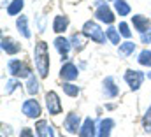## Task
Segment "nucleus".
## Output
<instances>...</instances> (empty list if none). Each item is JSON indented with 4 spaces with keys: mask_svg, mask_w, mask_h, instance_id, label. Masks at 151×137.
Wrapping results in <instances>:
<instances>
[{
    "mask_svg": "<svg viewBox=\"0 0 151 137\" xmlns=\"http://www.w3.org/2000/svg\"><path fill=\"white\" fill-rule=\"evenodd\" d=\"M83 34L86 35L88 39L99 42V44H104V42H106V37H107V34H104V30H102L95 21H86V23L83 25Z\"/></svg>",
    "mask_w": 151,
    "mask_h": 137,
    "instance_id": "obj_2",
    "label": "nucleus"
},
{
    "mask_svg": "<svg viewBox=\"0 0 151 137\" xmlns=\"http://www.w3.org/2000/svg\"><path fill=\"white\" fill-rule=\"evenodd\" d=\"M63 127H65V130H67L69 134H79V128H81V116H79L77 112L67 114Z\"/></svg>",
    "mask_w": 151,
    "mask_h": 137,
    "instance_id": "obj_7",
    "label": "nucleus"
},
{
    "mask_svg": "<svg viewBox=\"0 0 151 137\" xmlns=\"http://www.w3.org/2000/svg\"><path fill=\"white\" fill-rule=\"evenodd\" d=\"M125 81L128 83L130 90L137 92V90L141 88L142 81H144V74H142L141 70H132V68H128V70L125 72Z\"/></svg>",
    "mask_w": 151,
    "mask_h": 137,
    "instance_id": "obj_5",
    "label": "nucleus"
},
{
    "mask_svg": "<svg viewBox=\"0 0 151 137\" xmlns=\"http://www.w3.org/2000/svg\"><path fill=\"white\" fill-rule=\"evenodd\" d=\"M60 76H62L63 81H69V83H70V81L77 79L79 70H77V67H76L72 62H67V63H63L62 68H60Z\"/></svg>",
    "mask_w": 151,
    "mask_h": 137,
    "instance_id": "obj_8",
    "label": "nucleus"
},
{
    "mask_svg": "<svg viewBox=\"0 0 151 137\" xmlns=\"http://www.w3.org/2000/svg\"><path fill=\"white\" fill-rule=\"evenodd\" d=\"M97 136V130H95V121L91 118H86L84 123L81 125L79 128V137H95Z\"/></svg>",
    "mask_w": 151,
    "mask_h": 137,
    "instance_id": "obj_13",
    "label": "nucleus"
},
{
    "mask_svg": "<svg viewBox=\"0 0 151 137\" xmlns=\"http://www.w3.org/2000/svg\"><path fill=\"white\" fill-rule=\"evenodd\" d=\"M114 127V121L111 118H104V120H100V123H99V130H97V136L99 137H109L111 134V130H113Z\"/></svg>",
    "mask_w": 151,
    "mask_h": 137,
    "instance_id": "obj_15",
    "label": "nucleus"
},
{
    "mask_svg": "<svg viewBox=\"0 0 151 137\" xmlns=\"http://www.w3.org/2000/svg\"><path fill=\"white\" fill-rule=\"evenodd\" d=\"M62 137H63V136H62Z\"/></svg>",
    "mask_w": 151,
    "mask_h": 137,
    "instance_id": "obj_33",
    "label": "nucleus"
},
{
    "mask_svg": "<svg viewBox=\"0 0 151 137\" xmlns=\"http://www.w3.org/2000/svg\"><path fill=\"white\" fill-rule=\"evenodd\" d=\"M134 51H135V44H134L132 40H127V42L119 44V48H118V55H119L121 58H127V56L132 55Z\"/></svg>",
    "mask_w": 151,
    "mask_h": 137,
    "instance_id": "obj_18",
    "label": "nucleus"
},
{
    "mask_svg": "<svg viewBox=\"0 0 151 137\" xmlns=\"http://www.w3.org/2000/svg\"><path fill=\"white\" fill-rule=\"evenodd\" d=\"M118 93H119V88L116 86V83H114L113 77L107 76V77L104 79V95H106L107 99H114Z\"/></svg>",
    "mask_w": 151,
    "mask_h": 137,
    "instance_id": "obj_14",
    "label": "nucleus"
},
{
    "mask_svg": "<svg viewBox=\"0 0 151 137\" xmlns=\"http://www.w3.org/2000/svg\"><path fill=\"white\" fill-rule=\"evenodd\" d=\"M148 77H150V79H151V72H148Z\"/></svg>",
    "mask_w": 151,
    "mask_h": 137,
    "instance_id": "obj_32",
    "label": "nucleus"
},
{
    "mask_svg": "<svg viewBox=\"0 0 151 137\" xmlns=\"http://www.w3.org/2000/svg\"><path fill=\"white\" fill-rule=\"evenodd\" d=\"M95 5H97L95 18H97L99 21H104V23L111 25V23L114 21V14H113V11L107 7V4H106L104 0H97V2H95Z\"/></svg>",
    "mask_w": 151,
    "mask_h": 137,
    "instance_id": "obj_3",
    "label": "nucleus"
},
{
    "mask_svg": "<svg viewBox=\"0 0 151 137\" xmlns=\"http://www.w3.org/2000/svg\"><path fill=\"white\" fill-rule=\"evenodd\" d=\"M84 34H74L70 37V44H72V48H74L76 51H81V49H84V44H86V40H84Z\"/></svg>",
    "mask_w": 151,
    "mask_h": 137,
    "instance_id": "obj_19",
    "label": "nucleus"
},
{
    "mask_svg": "<svg viewBox=\"0 0 151 137\" xmlns=\"http://www.w3.org/2000/svg\"><path fill=\"white\" fill-rule=\"evenodd\" d=\"M35 132H37V137H46L49 134V128H47V121L46 120H39L35 123Z\"/></svg>",
    "mask_w": 151,
    "mask_h": 137,
    "instance_id": "obj_23",
    "label": "nucleus"
},
{
    "mask_svg": "<svg viewBox=\"0 0 151 137\" xmlns=\"http://www.w3.org/2000/svg\"><path fill=\"white\" fill-rule=\"evenodd\" d=\"M46 107H47L49 114H60L62 112V102H60V97L56 95V92L46 93Z\"/></svg>",
    "mask_w": 151,
    "mask_h": 137,
    "instance_id": "obj_6",
    "label": "nucleus"
},
{
    "mask_svg": "<svg viewBox=\"0 0 151 137\" xmlns=\"http://www.w3.org/2000/svg\"><path fill=\"white\" fill-rule=\"evenodd\" d=\"M27 92H28L30 95H37V93H39V81L35 79V76H34V74H30V76H28Z\"/></svg>",
    "mask_w": 151,
    "mask_h": 137,
    "instance_id": "obj_22",
    "label": "nucleus"
},
{
    "mask_svg": "<svg viewBox=\"0 0 151 137\" xmlns=\"http://www.w3.org/2000/svg\"><path fill=\"white\" fill-rule=\"evenodd\" d=\"M7 67H9L11 76H14V77H28L32 74L30 68L27 67L25 62H21V60H9Z\"/></svg>",
    "mask_w": 151,
    "mask_h": 137,
    "instance_id": "obj_4",
    "label": "nucleus"
},
{
    "mask_svg": "<svg viewBox=\"0 0 151 137\" xmlns=\"http://www.w3.org/2000/svg\"><path fill=\"white\" fill-rule=\"evenodd\" d=\"M34 62L40 77H46L49 72V53H47V44L44 40H39L34 49Z\"/></svg>",
    "mask_w": 151,
    "mask_h": 137,
    "instance_id": "obj_1",
    "label": "nucleus"
},
{
    "mask_svg": "<svg viewBox=\"0 0 151 137\" xmlns=\"http://www.w3.org/2000/svg\"><path fill=\"white\" fill-rule=\"evenodd\" d=\"M141 40H142V44H151V28L146 30L144 34H141Z\"/></svg>",
    "mask_w": 151,
    "mask_h": 137,
    "instance_id": "obj_30",
    "label": "nucleus"
},
{
    "mask_svg": "<svg viewBox=\"0 0 151 137\" xmlns=\"http://www.w3.org/2000/svg\"><path fill=\"white\" fill-rule=\"evenodd\" d=\"M55 48H56V51L62 55V60H67L72 44H70V40L65 39V37H56V39H55Z\"/></svg>",
    "mask_w": 151,
    "mask_h": 137,
    "instance_id": "obj_10",
    "label": "nucleus"
},
{
    "mask_svg": "<svg viewBox=\"0 0 151 137\" xmlns=\"http://www.w3.org/2000/svg\"><path fill=\"white\" fill-rule=\"evenodd\" d=\"M62 88H63V92L69 95V97H77L79 95V88L72 84V83H69V81H65L63 84H62Z\"/></svg>",
    "mask_w": 151,
    "mask_h": 137,
    "instance_id": "obj_24",
    "label": "nucleus"
},
{
    "mask_svg": "<svg viewBox=\"0 0 151 137\" xmlns=\"http://www.w3.org/2000/svg\"><path fill=\"white\" fill-rule=\"evenodd\" d=\"M21 109H23V114L28 116V118H39V116H40V105H39V102L34 100V99L25 100Z\"/></svg>",
    "mask_w": 151,
    "mask_h": 137,
    "instance_id": "obj_9",
    "label": "nucleus"
},
{
    "mask_svg": "<svg viewBox=\"0 0 151 137\" xmlns=\"http://www.w3.org/2000/svg\"><path fill=\"white\" fill-rule=\"evenodd\" d=\"M16 27H18L19 34L23 35L25 39H30V37H32L30 28H28V19H27V16H19V18L16 19Z\"/></svg>",
    "mask_w": 151,
    "mask_h": 137,
    "instance_id": "obj_17",
    "label": "nucleus"
},
{
    "mask_svg": "<svg viewBox=\"0 0 151 137\" xmlns=\"http://www.w3.org/2000/svg\"><path fill=\"white\" fill-rule=\"evenodd\" d=\"M67 27H69V18L67 16H56L55 18V21H53V32L62 34V32L67 30Z\"/></svg>",
    "mask_w": 151,
    "mask_h": 137,
    "instance_id": "obj_16",
    "label": "nucleus"
},
{
    "mask_svg": "<svg viewBox=\"0 0 151 137\" xmlns=\"http://www.w3.org/2000/svg\"><path fill=\"white\" fill-rule=\"evenodd\" d=\"M19 137H34V132H32V128H23L21 132H19Z\"/></svg>",
    "mask_w": 151,
    "mask_h": 137,
    "instance_id": "obj_31",
    "label": "nucleus"
},
{
    "mask_svg": "<svg viewBox=\"0 0 151 137\" xmlns=\"http://www.w3.org/2000/svg\"><path fill=\"white\" fill-rule=\"evenodd\" d=\"M114 9L119 16H128L130 14V5L125 0H114Z\"/></svg>",
    "mask_w": 151,
    "mask_h": 137,
    "instance_id": "obj_21",
    "label": "nucleus"
},
{
    "mask_svg": "<svg viewBox=\"0 0 151 137\" xmlns=\"http://www.w3.org/2000/svg\"><path fill=\"white\" fill-rule=\"evenodd\" d=\"M132 23H134V27H135V30H137L139 34H144L146 30H150V18H146V16H142V14L132 16Z\"/></svg>",
    "mask_w": 151,
    "mask_h": 137,
    "instance_id": "obj_11",
    "label": "nucleus"
},
{
    "mask_svg": "<svg viewBox=\"0 0 151 137\" xmlns=\"http://www.w3.org/2000/svg\"><path fill=\"white\" fill-rule=\"evenodd\" d=\"M23 5H25V0H12V2L9 4V7H7V14H9V16L19 14L21 9H23Z\"/></svg>",
    "mask_w": 151,
    "mask_h": 137,
    "instance_id": "obj_20",
    "label": "nucleus"
},
{
    "mask_svg": "<svg viewBox=\"0 0 151 137\" xmlns=\"http://www.w3.org/2000/svg\"><path fill=\"white\" fill-rule=\"evenodd\" d=\"M142 127H144V132H151V107L146 111V114L142 118Z\"/></svg>",
    "mask_w": 151,
    "mask_h": 137,
    "instance_id": "obj_27",
    "label": "nucleus"
},
{
    "mask_svg": "<svg viewBox=\"0 0 151 137\" xmlns=\"http://www.w3.org/2000/svg\"><path fill=\"white\" fill-rule=\"evenodd\" d=\"M2 49L7 55H16V53L21 51V46L14 39H11V37H2Z\"/></svg>",
    "mask_w": 151,
    "mask_h": 137,
    "instance_id": "obj_12",
    "label": "nucleus"
},
{
    "mask_svg": "<svg viewBox=\"0 0 151 137\" xmlns=\"http://www.w3.org/2000/svg\"><path fill=\"white\" fill-rule=\"evenodd\" d=\"M106 34H107V39H109L113 44H121V42H119V35H121V34H119V30H118V28L109 27V28L106 30Z\"/></svg>",
    "mask_w": 151,
    "mask_h": 137,
    "instance_id": "obj_26",
    "label": "nucleus"
},
{
    "mask_svg": "<svg viewBox=\"0 0 151 137\" xmlns=\"http://www.w3.org/2000/svg\"><path fill=\"white\" fill-rule=\"evenodd\" d=\"M118 30H119V34L123 35V37H127V39H130V35H132V32L128 30V25H127V23H119V27H118Z\"/></svg>",
    "mask_w": 151,
    "mask_h": 137,
    "instance_id": "obj_29",
    "label": "nucleus"
},
{
    "mask_svg": "<svg viewBox=\"0 0 151 137\" xmlns=\"http://www.w3.org/2000/svg\"><path fill=\"white\" fill-rule=\"evenodd\" d=\"M137 62H139L141 65H148V67H151V51L150 49L141 51L139 56H137Z\"/></svg>",
    "mask_w": 151,
    "mask_h": 137,
    "instance_id": "obj_25",
    "label": "nucleus"
},
{
    "mask_svg": "<svg viewBox=\"0 0 151 137\" xmlns=\"http://www.w3.org/2000/svg\"><path fill=\"white\" fill-rule=\"evenodd\" d=\"M19 86V83L16 81V79H11V81H7V88H5V92H7V95H11L16 88Z\"/></svg>",
    "mask_w": 151,
    "mask_h": 137,
    "instance_id": "obj_28",
    "label": "nucleus"
}]
</instances>
